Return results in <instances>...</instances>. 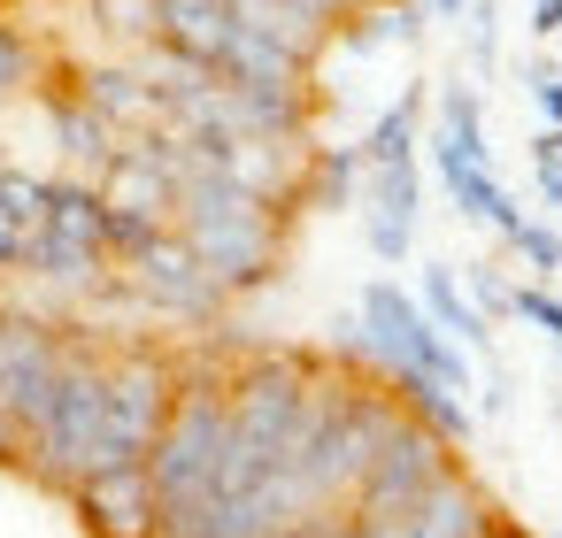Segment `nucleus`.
Masks as SVG:
<instances>
[{
  "mask_svg": "<svg viewBox=\"0 0 562 538\" xmlns=\"http://www.w3.org/2000/svg\"><path fill=\"white\" fill-rule=\"evenodd\" d=\"M416 308H424V316H431V323H439L462 354H485V346H493V316L462 293V270L431 262V270H424V285H416Z\"/></svg>",
  "mask_w": 562,
  "mask_h": 538,
  "instance_id": "nucleus-12",
  "label": "nucleus"
},
{
  "mask_svg": "<svg viewBox=\"0 0 562 538\" xmlns=\"http://www.w3.org/2000/svg\"><path fill=\"white\" fill-rule=\"evenodd\" d=\"M501 239H508V254L531 270V285H547V277L562 270V231H554V224H539V216H516Z\"/></svg>",
  "mask_w": 562,
  "mask_h": 538,
  "instance_id": "nucleus-16",
  "label": "nucleus"
},
{
  "mask_svg": "<svg viewBox=\"0 0 562 538\" xmlns=\"http://www.w3.org/2000/svg\"><path fill=\"white\" fill-rule=\"evenodd\" d=\"M416 139H424V93H401L355 154H362V170H385V162H416Z\"/></svg>",
  "mask_w": 562,
  "mask_h": 538,
  "instance_id": "nucleus-14",
  "label": "nucleus"
},
{
  "mask_svg": "<svg viewBox=\"0 0 562 538\" xmlns=\"http://www.w3.org/2000/svg\"><path fill=\"white\" fill-rule=\"evenodd\" d=\"M170 231L193 247V262L224 285V300L262 293L285 262V208H270L262 193L216 178V170H186L178 201H170Z\"/></svg>",
  "mask_w": 562,
  "mask_h": 538,
  "instance_id": "nucleus-1",
  "label": "nucleus"
},
{
  "mask_svg": "<svg viewBox=\"0 0 562 538\" xmlns=\"http://www.w3.org/2000/svg\"><path fill=\"white\" fill-rule=\"evenodd\" d=\"M16 262H24V224H16L9 208H0V277H9Z\"/></svg>",
  "mask_w": 562,
  "mask_h": 538,
  "instance_id": "nucleus-19",
  "label": "nucleus"
},
{
  "mask_svg": "<svg viewBox=\"0 0 562 538\" xmlns=\"http://www.w3.org/2000/svg\"><path fill=\"white\" fill-rule=\"evenodd\" d=\"M70 93H78L109 131H162V101H155V85L139 78L132 55H116V62H86V70L70 78Z\"/></svg>",
  "mask_w": 562,
  "mask_h": 538,
  "instance_id": "nucleus-10",
  "label": "nucleus"
},
{
  "mask_svg": "<svg viewBox=\"0 0 562 538\" xmlns=\"http://www.w3.org/2000/svg\"><path fill=\"white\" fill-rule=\"evenodd\" d=\"M101 293H116V300H132V308H147V316H162V323H186V331H209V323H224V285L193 262V247L178 239V231H162L147 254H132L124 270H109V285Z\"/></svg>",
  "mask_w": 562,
  "mask_h": 538,
  "instance_id": "nucleus-5",
  "label": "nucleus"
},
{
  "mask_svg": "<svg viewBox=\"0 0 562 538\" xmlns=\"http://www.w3.org/2000/svg\"><path fill=\"white\" fill-rule=\"evenodd\" d=\"M24 277L55 285V293H101L109 285V239H101V193L86 178H47V201L24 231Z\"/></svg>",
  "mask_w": 562,
  "mask_h": 538,
  "instance_id": "nucleus-4",
  "label": "nucleus"
},
{
  "mask_svg": "<svg viewBox=\"0 0 562 538\" xmlns=\"http://www.w3.org/2000/svg\"><path fill=\"white\" fill-rule=\"evenodd\" d=\"M70 515L86 523V538H155V484H147V461L78 477Z\"/></svg>",
  "mask_w": 562,
  "mask_h": 538,
  "instance_id": "nucleus-8",
  "label": "nucleus"
},
{
  "mask_svg": "<svg viewBox=\"0 0 562 538\" xmlns=\"http://www.w3.org/2000/svg\"><path fill=\"white\" fill-rule=\"evenodd\" d=\"M493 530H508V515H501V500L454 461L424 500H408L393 523H370V538H493Z\"/></svg>",
  "mask_w": 562,
  "mask_h": 538,
  "instance_id": "nucleus-7",
  "label": "nucleus"
},
{
  "mask_svg": "<svg viewBox=\"0 0 562 538\" xmlns=\"http://www.w3.org/2000/svg\"><path fill=\"white\" fill-rule=\"evenodd\" d=\"M416 208H424V170L416 162H385L362 170V231L378 262H408L416 247Z\"/></svg>",
  "mask_w": 562,
  "mask_h": 538,
  "instance_id": "nucleus-9",
  "label": "nucleus"
},
{
  "mask_svg": "<svg viewBox=\"0 0 562 538\" xmlns=\"http://www.w3.org/2000/svg\"><path fill=\"white\" fill-rule=\"evenodd\" d=\"M101 369H109V331L93 323H63V362H55V385L24 431V477L55 500L78 492V477L93 469V446H101Z\"/></svg>",
  "mask_w": 562,
  "mask_h": 538,
  "instance_id": "nucleus-2",
  "label": "nucleus"
},
{
  "mask_svg": "<svg viewBox=\"0 0 562 538\" xmlns=\"http://www.w3.org/2000/svg\"><path fill=\"white\" fill-rule=\"evenodd\" d=\"M355 339L370 354V369L385 385H439V392H470V354L416 308V293H401L393 277L362 285V308H355Z\"/></svg>",
  "mask_w": 562,
  "mask_h": 538,
  "instance_id": "nucleus-3",
  "label": "nucleus"
},
{
  "mask_svg": "<svg viewBox=\"0 0 562 538\" xmlns=\"http://www.w3.org/2000/svg\"><path fill=\"white\" fill-rule=\"evenodd\" d=\"M47 124H55V147H63V162H70V178H86V185H101V170L116 162V147H124V131H109L78 93H55L47 101Z\"/></svg>",
  "mask_w": 562,
  "mask_h": 538,
  "instance_id": "nucleus-11",
  "label": "nucleus"
},
{
  "mask_svg": "<svg viewBox=\"0 0 562 538\" xmlns=\"http://www.w3.org/2000/svg\"><path fill=\"white\" fill-rule=\"evenodd\" d=\"M531 32H539V39H562V0H539V9H531Z\"/></svg>",
  "mask_w": 562,
  "mask_h": 538,
  "instance_id": "nucleus-20",
  "label": "nucleus"
},
{
  "mask_svg": "<svg viewBox=\"0 0 562 538\" xmlns=\"http://www.w3.org/2000/svg\"><path fill=\"white\" fill-rule=\"evenodd\" d=\"M86 16H93V24H101V39H109V47H124V55L162 47V0H86Z\"/></svg>",
  "mask_w": 562,
  "mask_h": 538,
  "instance_id": "nucleus-15",
  "label": "nucleus"
},
{
  "mask_svg": "<svg viewBox=\"0 0 562 538\" xmlns=\"http://www.w3.org/2000/svg\"><path fill=\"white\" fill-rule=\"evenodd\" d=\"M531 101H539V116H547V131H562V70L554 62H531Z\"/></svg>",
  "mask_w": 562,
  "mask_h": 538,
  "instance_id": "nucleus-18",
  "label": "nucleus"
},
{
  "mask_svg": "<svg viewBox=\"0 0 562 538\" xmlns=\"http://www.w3.org/2000/svg\"><path fill=\"white\" fill-rule=\"evenodd\" d=\"M439 170V185H447V201L470 216V224H485V231H508L524 208L508 201V185L493 178V162H431Z\"/></svg>",
  "mask_w": 562,
  "mask_h": 538,
  "instance_id": "nucleus-13",
  "label": "nucleus"
},
{
  "mask_svg": "<svg viewBox=\"0 0 562 538\" xmlns=\"http://www.w3.org/2000/svg\"><path fill=\"white\" fill-rule=\"evenodd\" d=\"M454 461H462V454H454V446H447L431 423L401 415V423H393V438L378 446L370 477L355 484V500H347V523H362V530H370V523H393V515H401L408 500H424V492H431V484H439Z\"/></svg>",
  "mask_w": 562,
  "mask_h": 538,
  "instance_id": "nucleus-6",
  "label": "nucleus"
},
{
  "mask_svg": "<svg viewBox=\"0 0 562 538\" xmlns=\"http://www.w3.org/2000/svg\"><path fill=\"white\" fill-rule=\"evenodd\" d=\"M539 201H547V208H562V170H539Z\"/></svg>",
  "mask_w": 562,
  "mask_h": 538,
  "instance_id": "nucleus-21",
  "label": "nucleus"
},
{
  "mask_svg": "<svg viewBox=\"0 0 562 538\" xmlns=\"http://www.w3.org/2000/svg\"><path fill=\"white\" fill-rule=\"evenodd\" d=\"M493 538H524V530H516V523H508V530H493Z\"/></svg>",
  "mask_w": 562,
  "mask_h": 538,
  "instance_id": "nucleus-23",
  "label": "nucleus"
},
{
  "mask_svg": "<svg viewBox=\"0 0 562 538\" xmlns=\"http://www.w3.org/2000/svg\"><path fill=\"white\" fill-rule=\"evenodd\" d=\"M531 9H539V0H531Z\"/></svg>",
  "mask_w": 562,
  "mask_h": 538,
  "instance_id": "nucleus-24",
  "label": "nucleus"
},
{
  "mask_svg": "<svg viewBox=\"0 0 562 538\" xmlns=\"http://www.w3.org/2000/svg\"><path fill=\"white\" fill-rule=\"evenodd\" d=\"M24 85H40V47L24 24H0V101H16Z\"/></svg>",
  "mask_w": 562,
  "mask_h": 538,
  "instance_id": "nucleus-17",
  "label": "nucleus"
},
{
  "mask_svg": "<svg viewBox=\"0 0 562 538\" xmlns=\"http://www.w3.org/2000/svg\"><path fill=\"white\" fill-rule=\"evenodd\" d=\"M416 9H424V16H462L470 0H416Z\"/></svg>",
  "mask_w": 562,
  "mask_h": 538,
  "instance_id": "nucleus-22",
  "label": "nucleus"
}]
</instances>
